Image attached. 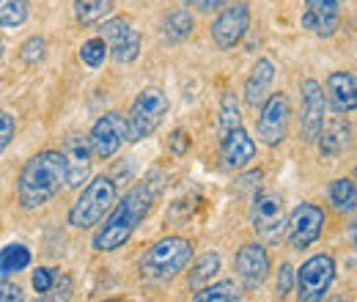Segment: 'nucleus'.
I'll return each instance as SVG.
<instances>
[{"mask_svg": "<svg viewBox=\"0 0 357 302\" xmlns=\"http://www.w3.org/2000/svg\"><path fill=\"white\" fill-rule=\"evenodd\" d=\"M31 261H33V256H31V250L22 242H11V245L0 248V283L6 278H11V275L28 269Z\"/></svg>", "mask_w": 357, "mask_h": 302, "instance_id": "obj_22", "label": "nucleus"}, {"mask_svg": "<svg viewBox=\"0 0 357 302\" xmlns=\"http://www.w3.org/2000/svg\"><path fill=\"white\" fill-rule=\"evenodd\" d=\"M192 300L195 302H234V300H242V292H239L236 283L220 280V283H212V286H206V289H201V292L195 289Z\"/></svg>", "mask_w": 357, "mask_h": 302, "instance_id": "obj_25", "label": "nucleus"}, {"mask_svg": "<svg viewBox=\"0 0 357 302\" xmlns=\"http://www.w3.org/2000/svg\"><path fill=\"white\" fill-rule=\"evenodd\" d=\"M168 146H171V151H174L176 157H181V154L187 151V146H190V137H187V132L176 130L174 135H171V143H168Z\"/></svg>", "mask_w": 357, "mask_h": 302, "instance_id": "obj_35", "label": "nucleus"}, {"mask_svg": "<svg viewBox=\"0 0 357 302\" xmlns=\"http://www.w3.org/2000/svg\"><path fill=\"white\" fill-rule=\"evenodd\" d=\"M25 300V294H22V289L20 286H3L0 289V302H22Z\"/></svg>", "mask_w": 357, "mask_h": 302, "instance_id": "obj_37", "label": "nucleus"}, {"mask_svg": "<svg viewBox=\"0 0 357 302\" xmlns=\"http://www.w3.org/2000/svg\"><path fill=\"white\" fill-rule=\"evenodd\" d=\"M256 157V140L242 130H231L228 135L220 137V160H223V168L228 171H242L250 165V160Z\"/></svg>", "mask_w": 357, "mask_h": 302, "instance_id": "obj_17", "label": "nucleus"}, {"mask_svg": "<svg viewBox=\"0 0 357 302\" xmlns=\"http://www.w3.org/2000/svg\"><path fill=\"white\" fill-rule=\"evenodd\" d=\"M0 61H3V39H0Z\"/></svg>", "mask_w": 357, "mask_h": 302, "instance_id": "obj_38", "label": "nucleus"}, {"mask_svg": "<svg viewBox=\"0 0 357 302\" xmlns=\"http://www.w3.org/2000/svg\"><path fill=\"white\" fill-rule=\"evenodd\" d=\"M171 110V102L165 96V91L157 86L143 88L137 96H135L132 107H130V116L127 119V135H130V143H137L149 135L160 130V124L165 121Z\"/></svg>", "mask_w": 357, "mask_h": 302, "instance_id": "obj_5", "label": "nucleus"}, {"mask_svg": "<svg viewBox=\"0 0 357 302\" xmlns=\"http://www.w3.org/2000/svg\"><path fill=\"white\" fill-rule=\"evenodd\" d=\"M63 171H66V184L69 187H83L89 181L93 151L86 135H69L63 143Z\"/></svg>", "mask_w": 357, "mask_h": 302, "instance_id": "obj_14", "label": "nucleus"}, {"mask_svg": "<svg viewBox=\"0 0 357 302\" xmlns=\"http://www.w3.org/2000/svg\"><path fill=\"white\" fill-rule=\"evenodd\" d=\"M250 222H253V231L259 234L261 242H267V245L280 242V236L286 231V206H283L280 192H275V190L256 192L253 209H250Z\"/></svg>", "mask_w": 357, "mask_h": 302, "instance_id": "obj_6", "label": "nucleus"}, {"mask_svg": "<svg viewBox=\"0 0 357 302\" xmlns=\"http://www.w3.org/2000/svg\"><path fill=\"white\" fill-rule=\"evenodd\" d=\"M47 55V42L45 36H31L28 42L20 47V58H22V63H28V66H36V63H42Z\"/></svg>", "mask_w": 357, "mask_h": 302, "instance_id": "obj_30", "label": "nucleus"}, {"mask_svg": "<svg viewBox=\"0 0 357 302\" xmlns=\"http://www.w3.org/2000/svg\"><path fill=\"white\" fill-rule=\"evenodd\" d=\"M130 140L127 135V119L124 113L119 110H110L105 113L102 119H96V124L91 127L89 132V143H91V151L96 160H110L119 154V149Z\"/></svg>", "mask_w": 357, "mask_h": 302, "instance_id": "obj_11", "label": "nucleus"}, {"mask_svg": "<svg viewBox=\"0 0 357 302\" xmlns=\"http://www.w3.org/2000/svg\"><path fill=\"white\" fill-rule=\"evenodd\" d=\"M272 80H275V63L269 58H259L253 72H250V77H248V83H245V102L259 107L264 102V96H267Z\"/></svg>", "mask_w": 357, "mask_h": 302, "instance_id": "obj_20", "label": "nucleus"}, {"mask_svg": "<svg viewBox=\"0 0 357 302\" xmlns=\"http://www.w3.org/2000/svg\"><path fill=\"white\" fill-rule=\"evenodd\" d=\"M324 113H327L324 88L316 80H303L300 83V135H303V143H316L319 132L324 127Z\"/></svg>", "mask_w": 357, "mask_h": 302, "instance_id": "obj_13", "label": "nucleus"}, {"mask_svg": "<svg viewBox=\"0 0 357 302\" xmlns=\"http://www.w3.org/2000/svg\"><path fill=\"white\" fill-rule=\"evenodd\" d=\"M289 121H291V105L289 96L283 91L278 93H267L261 107H259V121H256V132H259V143H264L269 149L280 146L289 137Z\"/></svg>", "mask_w": 357, "mask_h": 302, "instance_id": "obj_7", "label": "nucleus"}, {"mask_svg": "<svg viewBox=\"0 0 357 302\" xmlns=\"http://www.w3.org/2000/svg\"><path fill=\"white\" fill-rule=\"evenodd\" d=\"M291 289H294V266L280 264V269H278V297L291 294Z\"/></svg>", "mask_w": 357, "mask_h": 302, "instance_id": "obj_34", "label": "nucleus"}, {"mask_svg": "<svg viewBox=\"0 0 357 302\" xmlns=\"http://www.w3.org/2000/svg\"><path fill=\"white\" fill-rule=\"evenodd\" d=\"M14 135H17V121H14V116L6 113V110H0V154L11 146Z\"/></svg>", "mask_w": 357, "mask_h": 302, "instance_id": "obj_31", "label": "nucleus"}, {"mask_svg": "<svg viewBox=\"0 0 357 302\" xmlns=\"http://www.w3.org/2000/svg\"><path fill=\"white\" fill-rule=\"evenodd\" d=\"M181 3H187V6H192L198 11H220L228 0H181Z\"/></svg>", "mask_w": 357, "mask_h": 302, "instance_id": "obj_36", "label": "nucleus"}, {"mask_svg": "<svg viewBox=\"0 0 357 302\" xmlns=\"http://www.w3.org/2000/svg\"><path fill=\"white\" fill-rule=\"evenodd\" d=\"M234 269L245 280V286H250V289L261 286L269 275V256L267 250H264V245L250 242V245L239 248V253L234 259Z\"/></svg>", "mask_w": 357, "mask_h": 302, "instance_id": "obj_16", "label": "nucleus"}, {"mask_svg": "<svg viewBox=\"0 0 357 302\" xmlns=\"http://www.w3.org/2000/svg\"><path fill=\"white\" fill-rule=\"evenodd\" d=\"M242 127V116H239V102L234 93H225L223 105H220V121H218V130H220V137L228 135L231 130Z\"/></svg>", "mask_w": 357, "mask_h": 302, "instance_id": "obj_28", "label": "nucleus"}, {"mask_svg": "<svg viewBox=\"0 0 357 302\" xmlns=\"http://www.w3.org/2000/svg\"><path fill=\"white\" fill-rule=\"evenodd\" d=\"M69 294H72V278L55 272V280H52V289L47 292V297L50 300H69Z\"/></svg>", "mask_w": 357, "mask_h": 302, "instance_id": "obj_33", "label": "nucleus"}, {"mask_svg": "<svg viewBox=\"0 0 357 302\" xmlns=\"http://www.w3.org/2000/svg\"><path fill=\"white\" fill-rule=\"evenodd\" d=\"M330 204L338 209V212H355V204H357V190H355V181L352 179H335L330 184Z\"/></svg>", "mask_w": 357, "mask_h": 302, "instance_id": "obj_24", "label": "nucleus"}, {"mask_svg": "<svg viewBox=\"0 0 357 302\" xmlns=\"http://www.w3.org/2000/svg\"><path fill=\"white\" fill-rule=\"evenodd\" d=\"M192 261V242L184 236H165L160 242H154L143 256H140V278L149 283H162L176 278L178 272L187 269V264Z\"/></svg>", "mask_w": 357, "mask_h": 302, "instance_id": "obj_3", "label": "nucleus"}, {"mask_svg": "<svg viewBox=\"0 0 357 302\" xmlns=\"http://www.w3.org/2000/svg\"><path fill=\"white\" fill-rule=\"evenodd\" d=\"M113 11V0H75V17L80 25H96Z\"/></svg>", "mask_w": 357, "mask_h": 302, "instance_id": "obj_23", "label": "nucleus"}, {"mask_svg": "<svg viewBox=\"0 0 357 302\" xmlns=\"http://www.w3.org/2000/svg\"><path fill=\"white\" fill-rule=\"evenodd\" d=\"M160 190H162V184L157 179H146V181H137L121 201L116 198L113 209L105 215V225H99V231L93 234L91 248L96 253H113V250L124 248L132 239L137 225L151 215V209L160 198Z\"/></svg>", "mask_w": 357, "mask_h": 302, "instance_id": "obj_1", "label": "nucleus"}, {"mask_svg": "<svg viewBox=\"0 0 357 302\" xmlns=\"http://www.w3.org/2000/svg\"><path fill=\"white\" fill-rule=\"evenodd\" d=\"M55 272H58V269H52V266H39V269H33V278H31V283H33V289H36L42 297H47V292L52 289Z\"/></svg>", "mask_w": 357, "mask_h": 302, "instance_id": "obj_32", "label": "nucleus"}, {"mask_svg": "<svg viewBox=\"0 0 357 302\" xmlns=\"http://www.w3.org/2000/svg\"><path fill=\"white\" fill-rule=\"evenodd\" d=\"M192 31H195V17H192V11H187V8H176V11H171V14L162 20V39L171 44H178V42H184V39H190Z\"/></svg>", "mask_w": 357, "mask_h": 302, "instance_id": "obj_21", "label": "nucleus"}, {"mask_svg": "<svg viewBox=\"0 0 357 302\" xmlns=\"http://www.w3.org/2000/svg\"><path fill=\"white\" fill-rule=\"evenodd\" d=\"M66 181L63 171V154L61 151H39L36 157H31L17 179V201L22 209H39L50 204L58 192L61 184Z\"/></svg>", "mask_w": 357, "mask_h": 302, "instance_id": "obj_2", "label": "nucleus"}, {"mask_svg": "<svg viewBox=\"0 0 357 302\" xmlns=\"http://www.w3.org/2000/svg\"><path fill=\"white\" fill-rule=\"evenodd\" d=\"M316 143H319V154H321L324 160H338V157L347 154V149L352 146V127H349L344 119H335V121H330L327 127H321Z\"/></svg>", "mask_w": 357, "mask_h": 302, "instance_id": "obj_19", "label": "nucleus"}, {"mask_svg": "<svg viewBox=\"0 0 357 302\" xmlns=\"http://www.w3.org/2000/svg\"><path fill=\"white\" fill-rule=\"evenodd\" d=\"M99 36L107 44V55L116 63H135L140 55V33L132 28V22L127 17H113L107 22H102Z\"/></svg>", "mask_w": 357, "mask_h": 302, "instance_id": "obj_12", "label": "nucleus"}, {"mask_svg": "<svg viewBox=\"0 0 357 302\" xmlns=\"http://www.w3.org/2000/svg\"><path fill=\"white\" fill-rule=\"evenodd\" d=\"M248 28H250V3L248 0H234V3H225L220 8L209 33H212V42L218 50H234L245 39Z\"/></svg>", "mask_w": 357, "mask_h": 302, "instance_id": "obj_9", "label": "nucleus"}, {"mask_svg": "<svg viewBox=\"0 0 357 302\" xmlns=\"http://www.w3.org/2000/svg\"><path fill=\"white\" fill-rule=\"evenodd\" d=\"M28 20V0H0V28L14 31Z\"/></svg>", "mask_w": 357, "mask_h": 302, "instance_id": "obj_26", "label": "nucleus"}, {"mask_svg": "<svg viewBox=\"0 0 357 302\" xmlns=\"http://www.w3.org/2000/svg\"><path fill=\"white\" fill-rule=\"evenodd\" d=\"M335 280V261L330 253H316L297 269V297L303 302H319L327 297Z\"/></svg>", "mask_w": 357, "mask_h": 302, "instance_id": "obj_8", "label": "nucleus"}, {"mask_svg": "<svg viewBox=\"0 0 357 302\" xmlns=\"http://www.w3.org/2000/svg\"><path fill=\"white\" fill-rule=\"evenodd\" d=\"M218 272H220V256H218V253L201 256V259L195 261L192 272H190V289H192V292L201 289V286H204L206 280H212Z\"/></svg>", "mask_w": 357, "mask_h": 302, "instance_id": "obj_27", "label": "nucleus"}, {"mask_svg": "<svg viewBox=\"0 0 357 302\" xmlns=\"http://www.w3.org/2000/svg\"><path fill=\"white\" fill-rule=\"evenodd\" d=\"M80 61L89 69L105 66V61H107V44H105V39L102 36H93L89 42H83V47H80Z\"/></svg>", "mask_w": 357, "mask_h": 302, "instance_id": "obj_29", "label": "nucleus"}, {"mask_svg": "<svg viewBox=\"0 0 357 302\" xmlns=\"http://www.w3.org/2000/svg\"><path fill=\"white\" fill-rule=\"evenodd\" d=\"M116 198H119V190H116V181L110 176L91 179L69 209V225L77 231H89L93 225H99L105 215L113 209Z\"/></svg>", "mask_w": 357, "mask_h": 302, "instance_id": "obj_4", "label": "nucleus"}, {"mask_svg": "<svg viewBox=\"0 0 357 302\" xmlns=\"http://www.w3.org/2000/svg\"><path fill=\"white\" fill-rule=\"evenodd\" d=\"M324 99L333 105L335 113H355L357 110V80L352 72H330L327 80H324Z\"/></svg>", "mask_w": 357, "mask_h": 302, "instance_id": "obj_18", "label": "nucleus"}, {"mask_svg": "<svg viewBox=\"0 0 357 302\" xmlns=\"http://www.w3.org/2000/svg\"><path fill=\"white\" fill-rule=\"evenodd\" d=\"M324 225H327L324 209L305 201V204L294 206V212L286 220V231L283 234H286L291 250H305V248H311L313 242L321 236Z\"/></svg>", "mask_w": 357, "mask_h": 302, "instance_id": "obj_10", "label": "nucleus"}, {"mask_svg": "<svg viewBox=\"0 0 357 302\" xmlns=\"http://www.w3.org/2000/svg\"><path fill=\"white\" fill-rule=\"evenodd\" d=\"M341 3L344 0H305L303 28L319 39H330L341 25Z\"/></svg>", "mask_w": 357, "mask_h": 302, "instance_id": "obj_15", "label": "nucleus"}]
</instances>
